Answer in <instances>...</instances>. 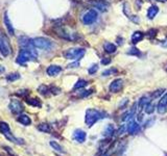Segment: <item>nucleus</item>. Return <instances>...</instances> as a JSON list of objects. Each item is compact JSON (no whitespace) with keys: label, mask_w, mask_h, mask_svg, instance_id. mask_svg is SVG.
Here are the masks:
<instances>
[{"label":"nucleus","mask_w":167,"mask_h":156,"mask_svg":"<svg viewBox=\"0 0 167 156\" xmlns=\"http://www.w3.org/2000/svg\"><path fill=\"white\" fill-rule=\"evenodd\" d=\"M102 116H104V112L97 111V109H94V108L87 109L86 116H85V122H86L87 126L92 127L97 121L102 118H105V117H102Z\"/></svg>","instance_id":"obj_1"},{"label":"nucleus","mask_w":167,"mask_h":156,"mask_svg":"<svg viewBox=\"0 0 167 156\" xmlns=\"http://www.w3.org/2000/svg\"><path fill=\"white\" fill-rule=\"evenodd\" d=\"M37 59V53H36L35 49H21L19 52V55H18L16 62L18 64H25L29 60H35Z\"/></svg>","instance_id":"obj_2"},{"label":"nucleus","mask_w":167,"mask_h":156,"mask_svg":"<svg viewBox=\"0 0 167 156\" xmlns=\"http://www.w3.org/2000/svg\"><path fill=\"white\" fill-rule=\"evenodd\" d=\"M85 53H86V50L85 49H81V48H70L68 49V50H66L64 52V56H65V59H81V57L85 55Z\"/></svg>","instance_id":"obj_3"},{"label":"nucleus","mask_w":167,"mask_h":156,"mask_svg":"<svg viewBox=\"0 0 167 156\" xmlns=\"http://www.w3.org/2000/svg\"><path fill=\"white\" fill-rule=\"evenodd\" d=\"M32 42L36 48L42 49V50H50L53 46L52 42H50L46 38H36L32 40Z\"/></svg>","instance_id":"obj_4"},{"label":"nucleus","mask_w":167,"mask_h":156,"mask_svg":"<svg viewBox=\"0 0 167 156\" xmlns=\"http://www.w3.org/2000/svg\"><path fill=\"white\" fill-rule=\"evenodd\" d=\"M0 52L3 56H8L11 54V46L7 41V38L4 35H0Z\"/></svg>","instance_id":"obj_5"},{"label":"nucleus","mask_w":167,"mask_h":156,"mask_svg":"<svg viewBox=\"0 0 167 156\" xmlns=\"http://www.w3.org/2000/svg\"><path fill=\"white\" fill-rule=\"evenodd\" d=\"M97 20V13L95 10L88 11L83 17V23L85 25H91Z\"/></svg>","instance_id":"obj_6"},{"label":"nucleus","mask_w":167,"mask_h":156,"mask_svg":"<svg viewBox=\"0 0 167 156\" xmlns=\"http://www.w3.org/2000/svg\"><path fill=\"white\" fill-rule=\"evenodd\" d=\"M126 130H127V133L136 134L140 131V125L135 121H130L129 124L126 125Z\"/></svg>","instance_id":"obj_7"},{"label":"nucleus","mask_w":167,"mask_h":156,"mask_svg":"<svg viewBox=\"0 0 167 156\" xmlns=\"http://www.w3.org/2000/svg\"><path fill=\"white\" fill-rule=\"evenodd\" d=\"M167 111V94H165L164 96L161 98V100L159 101L158 104V112L161 115L165 114Z\"/></svg>","instance_id":"obj_8"},{"label":"nucleus","mask_w":167,"mask_h":156,"mask_svg":"<svg viewBox=\"0 0 167 156\" xmlns=\"http://www.w3.org/2000/svg\"><path fill=\"white\" fill-rule=\"evenodd\" d=\"M123 87V80L122 79H115V80L110 84V91L112 93H118L121 91Z\"/></svg>","instance_id":"obj_9"},{"label":"nucleus","mask_w":167,"mask_h":156,"mask_svg":"<svg viewBox=\"0 0 167 156\" xmlns=\"http://www.w3.org/2000/svg\"><path fill=\"white\" fill-rule=\"evenodd\" d=\"M10 109L14 114H19V112L23 111V106L18 100H12V102L10 104Z\"/></svg>","instance_id":"obj_10"},{"label":"nucleus","mask_w":167,"mask_h":156,"mask_svg":"<svg viewBox=\"0 0 167 156\" xmlns=\"http://www.w3.org/2000/svg\"><path fill=\"white\" fill-rule=\"evenodd\" d=\"M86 137H87V134L85 131H83L81 129H77L74 131L73 133V139L76 140L77 143H84L85 140H86Z\"/></svg>","instance_id":"obj_11"},{"label":"nucleus","mask_w":167,"mask_h":156,"mask_svg":"<svg viewBox=\"0 0 167 156\" xmlns=\"http://www.w3.org/2000/svg\"><path fill=\"white\" fill-rule=\"evenodd\" d=\"M62 71V68L60 66H56V65H51L47 68L46 72L49 76H56L59 73Z\"/></svg>","instance_id":"obj_12"},{"label":"nucleus","mask_w":167,"mask_h":156,"mask_svg":"<svg viewBox=\"0 0 167 156\" xmlns=\"http://www.w3.org/2000/svg\"><path fill=\"white\" fill-rule=\"evenodd\" d=\"M4 24H5V27H7V29L8 35H15V29H14L13 25H12L11 20L8 19L7 13L4 14Z\"/></svg>","instance_id":"obj_13"},{"label":"nucleus","mask_w":167,"mask_h":156,"mask_svg":"<svg viewBox=\"0 0 167 156\" xmlns=\"http://www.w3.org/2000/svg\"><path fill=\"white\" fill-rule=\"evenodd\" d=\"M150 102V98H148L147 96L142 97L141 99L139 100V102H138V111H141L142 109L145 108V106H146Z\"/></svg>","instance_id":"obj_14"},{"label":"nucleus","mask_w":167,"mask_h":156,"mask_svg":"<svg viewBox=\"0 0 167 156\" xmlns=\"http://www.w3.org/2000/svg\"><path fill=\"white\" fill-rule=\"evenodd\" d=\"M158 12H159V8L156 5H153V7H150L148 8L147 11V17L148 19H154L155 17H156V15L158 14Z\"/></svg>","instance_id":"obj_15"},{"label":"nucleus","mask_w":167,"mask_h":156,"mask_svg":"<svg viewBox=\"0 0 167 156\" xmlns=\"http://www.w3.org/2000/svg\"><path fill=\"white\" fill-rule=\"evenodd\" d=\"M18 122L19 123H21L22 125H30V123H32V120L29 119V117L27 115H21L19 116V118H18Z\"/></svg>","instance_id":"obj_16"},{"label":"nucleus","mask_w":167,"mask_h":156,"mask_svg":"<svg viewBox=\"0 0 167 156\" xmlns=\"http://www.w3.org/2000/svg\"><path fill=\"white\" fill-rule=\"evenodd\" d=\"M143 36H144L143 33H142L141 31H135L132 35V42L134 43V44L139 43L142 39H143Z\"/></svg>","instance_id":"obj_17"},{"label":"nucleus","mask_w":167,"mask_h":156,"mask_svg":"<svg viewBox=\"0 0 167 156\" xmlns=\"http://www.w3.org/2000/svg\"><path fill=\"white\" fill-rule=\"evenodd\" d=\"M104 48L106 52H108V53H114L115 51H116V46L114 44H112V43H105L104 45Z\"/></svg>","instance_id":"obj_18"},{"label":"nucleus","mask_w":167,"mask_h":156,"mask_svg":"<svg viewBox=\"0 0 167 156\" xmlns=\"http://www.w3.org/2000/svg\"><path fill=\"white\" fill-rule=\"evenodd\" d=\"M49 145H50V147L52 148L53 150H56V151H57V152H61V153H64L65 151L63 150V148H62V146L61 145H59L56 140H50L49 142Z\"/></svg>","instance_id":"obj_19"},{"label":"nucleus","mask_w":167,"mask_h":156,"mask_svg":"<svg viewBox=\"0 0 167 156\" xmlns=\"http://www.w3.org/2000/svg\"><path fill=\"white\" fill-rule=\"evenodd\" d=\"M114 131H115L114 126H113V125H111V124H110V125H108V126L106 127L104 134H105V136H106V137H111L112 135H113Z\"/></svg>","instance_id":"obj_20"},{"label":"nucleus","mask_w":167,"mask_h":156,"mask_svg":"<svg viewBox=\"0 0 167 156\" xmlns=\"http://www.w3.org/2000/svg\"><path fill=\"white\" fill-rule=\"evenodd\" d=\"M0 131H1L4 135L10 132V126H8V124L4 123V122H0Z\"/></svg>","instance_id":"obj_21"},{"label":"nucleus","mask_w":167,"mask_h":156,"mask_svg":"<svg viewBox=\"0 0 167 156\" xmlns=\"http://www.w3.org/2000/svg\"><path fill=\"white\" fill-rule=\"evenodd\" d=\"M94 5H95L97 8H99L100 11H107V8H108V4L105 3V2H102V1L94 2Z\"/></svg>","instance_id":"obj_22"},{"label":"nucleus","mask_w":167,"mask_h":156,"mask_svg":"<svg viewBox=\"0 0 167 156\" xmlns=\"http://www.w3.org/2000/svg\"><path fill=\"white\" fill-rule=\"evenodd\" d=\"M26 102L30 104V105L32 106H37V107H41V103H40V100L37 99V98H33V99H27Z\"/></svg>","instance_id":"obj_23"},{"label":"nucleus","mask_w":167,"mask_h":156,"mask_svg":"<svg viewBox=\"0 0 167 156\" xmlns=\"http://www.w3.org/2000/svg\"><path fill=\"white\" fill-rule=\"evenodd\" d=\"M38 129L42 132H50V126L46 123H42L38 126Z\"/></svg>","instance_id":"obj_24"},{"label":"nucleus","mask_w":167,"mask_h":156,"mask_svg":"<svg viewBox=\"0 0 167 156\" xmlns=\"http://www.w3.org/2000/svg\"><path fill=\"white\" fill-rule=\"evenodd\" d=\"M144 109H145V112H146V114L150 115V114H153V112L155 111V105L151 102H150L146 106H145Z\"/></svg>","instance_id":"obj_25"},{"label":"nucleus","mask_w":167,"mask_h":156,"mask_svg":"<svg viewBox=\"0 0 167 156\" xmlns=\"http://www.w3.org/2000/svg\"><path fill=\"white\" fill-rule=\"evenodd\" d=\"M88 84V82L86 80H84V79H80L76 83L74 84V88H81V87H85L86 85Z\"/></svg>","instance_id":"obj_26"},{"label":"nucleus","mask_w":167,"mask_h":156,"mask_svg":"<svg viewBox=\"0 0 167 156\" xmlns=\"http://www.w3.org/2000/svg\"><path fill=\"white\" fill-rule=\"evenodd\" d=\"M20 78V75L18 74V73H12V74H10L7 77V79L8 81H15V80H17V79H19Z\"/></svg>","instance_id":"obj_27"},{"label":"nucleus","mask_w":167,"mask_h":156,"mask_svg":"<svg viewBox=\"0 0 167 156\" xmlns=\"http://www.w3.org/2000/svg\"><path fill=\"white\" fill-rule=\"evenodd\" d=\"M127 53H129V54H132V55H137V56L141 55V52L139 51V49H137L136 47L130 48V51L127 52Z\"/></svg>","instance_id":"obj_28"},{"label":"nucleus","mask_w":167,"mask_h":156,"mask_svg":"<svg viewBox=\"0 0 167 156\" xmlns=\"http://www.w3.org/2000/svg\"><path fill=\"white\" fill-rule=\"evenodd\" d=\"M97 70H98V66L96 65V64H94V65H92L89 68V70H88V72H89V74H94V73L97 72Z\"/></svg>","instance_id":"obj_29"},{"label":"nucleus","mask_w":167,"mask_h":156,"mask_svg":"<svg viewBox=\"0 0 167 156\" xmlns=\"http://www.w3.org/2000/svg\"><path fill=\"white\" fill-rule=\"evenodd\" d=\"M116 72H117L116 69H109V70H107V71H105L104 73H102V75H104V76H109V75L113 74V73H116Z\"/></svg>","instance_id":"obj_30"},{"label":"nucleus","mask_w":167,"mask_h":156,"mask_svg":"<svg viewBox=\"0 0 167 156\" xmlns=\"http://www.w3.org/2000/svg\"><path fill=\"white\" fill-rule=\"evenodd\" d=\"M124 132H127L126 130V125H121V127L118 129V134L121 135V134H123Z\"/></svg>","instance_id":"obj_31"},{"label":"nucleus","mask_w":167,"mask_h":156,"mask_svg":"<svg viewBox=\"0 0 167 156\" xmlns=\"http://www.w3.org/2000/svg\"><path fill=\"white\" fill-rule=\"evenodd\" d=\"M39 92H40L41 94L45 95V94H46V92H48V87H45V85H41V87H39Z\"/></svg>","instance_id":"obj_32"},{"label":"nucleus","mask_w":167,"mask_h":156,"mask_svg":"<svg viewBox=\"0 0 167 156\" xmlns=\"http://www.w3.org/2000/svg\"><path fill=\"white\" fill-rule=\"evenodd\" d=\"M92 93V91H83V93H81V95L80 96L81 97V98H85V97H87V96H89V95Z\"/></svg>","instance_id":"obj_33"},{"label":"nucleus","mask_w":167,"mask_h":156,"mask_svg":"<svg viewBox=\"0 0 167 156\" xmlns=\"http://www.w3.org/2000/svg\"><path fill=\"white\" fill-rule=\"evenodd\" d=\"M109 63H111V59H101L102 65H108Z\"/></svg>","instance_id":"obj_34"},{"label":"nucleus","mask_w":167,"mask_h":156,"mask_svg":"<svg viewBox=\"0 0 167 156\" xmlns=\"http://www.w3.org/2000/svg\"><path fill=\"white\" fill-rule=\"evenodd\" d=\"M78 66H80V64L76 62V63H73V64H71V65H69L68 68H76V67H78Z\"/></svg>","instance_id":"obj_35"},{"label":"nucleus","mask_w":167,"mask_h":156,"mask_svg":"<svg viewBox=\"0 0 167 156\" xmlns=\"http://www.w3.org/2000/svg\"><path fill=\"white\" fill-rule=\"evenodd\" d=\"M156 32H157V31H156L155 29H154V30H150V32H148L150 35H150V36L153 35V36H154V35H156Z\"/></svg>","instance_id":"obj_36"},{"label":"nucleus","mask_w":167,"mask_h":156,"mask_svg":"<svg viewBox=\"0 0 167 156\" xmlns=\"http://www.w3.org/2000/svg\"><path fill=\"white\" fill-rule=\"evenodd\" d=\"M162 46H163V47H167V39L165 40V41H163Z\"/></svg>","instance_id":"obj_37"},{"label":"nucleus","mask_w":167,"mask_h":156,"mask_svg":"<svg viewBox=\"0 0 167 156\" xmlns=\"http://www.w3.org/2000/svg\"><path fill=\"white\" fill-rule=\"evenodd\" d=\"M0 72H4V68H0Z\"/></svg>","instance_id":"obj_38"},{"label":"nucleus","mask_w":167,"mask_h":156,"mask_svg":"<svg viewBox=\"0 0 167 156\" xmlns=\"http://www.w3.org/2000/svg\"><path fill=\"white\" fill-rule=\"evenodd\" d=\"M157 1H162V2H165V1H167V0H157Z\"/></svg>","instance_id":"obj_39"},{"label":"nucleus","mask_w":167,"mask_h":156,"mask_svg":"<svg viewBox=\"0 0 167 156\" xmlns=\"http://www.w3.org/2000/svg\"><path fill=\"white\" fill-rule=\"evenodd\" d=\"M102 156H108V154H104V155H102Z\"/></svg>","instance_id":"obj_40"}]
</instances>
